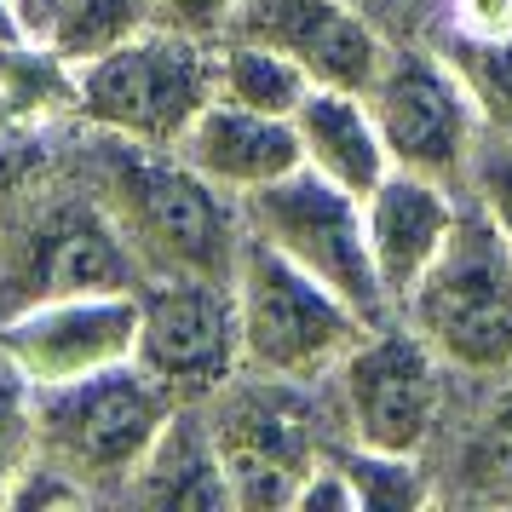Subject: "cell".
Here are the masks:
<instances>
[{
  "instance_id": "obj_1",
  "label": "cell",
  "mask_w": 512,
  "mask_h": 512,
  "mask_svg": "<svg viewBox=\"0 0 512 512\" xmlns=\"http://www.w3.org/2000/svg\"><path fill=\"white\" fill-rule=\"evenodd\" d=\"M70 167L116 219L144 277H231L248 242L242 202L202 179L179 150L116 133H70Z\"/></svg>"
},
{
  "instance_id": "obj_2",
  "label": "cell",
  "mask_w": 512,
  "mask_h": 512,
  "mask_svg": "<svg viewBox=\"0 0 512 512\" xmlns=\"http://www.w3.org/2000/svg\"><path fill=\"white\" fill-rule=\"evenodd\" d=\"M139 282L127 236L81 185L70 150L35 185L0 196V317L75 294H133Z\"/></svg>"
},
{
  "instance_id": "obj_3",
  "label": "cell",
  "mask_w": 512,
  "mask_h": 512,
  "mask_svg": "<svg viewBox=\"0 0 512 512\" xmlns=\"http://www.w3.org/2000/svg\"><path fill=\"white\" fill-rule=\"evenodd\" d=\"M397 317L438 351L461 392L512 380V242L472 196Z\"/></svg>"
},
{
  "instance_id": "obj_4",
  "label": "cell",
  "mask_w": 512,
  "mask_h": 512,
  "mask_svg": "<svg viewBox=\"0 0 512 512\" xmlns=\"http://www.w3.org/2000/svg\"><path fill=\"white\" fill-rule=\"evenodd\" d=\"M208 420L231 472V501L242 512H294L305 472L334 443H346L328 380L242 369L219 397H208Z\"/></svg>"
},
{
  "instance_id": "obj_5",
  "label": "cell",
  "mask_w": 512,
  "mask_h": 512,
  "mask_svg": "<svg viewBox=\"0 0 512 512\" xmlns=\"http://www.w3.org/2000/svg\"><path fill=\"white\" fill-rule=\"evenodd\" d=\"M173 409L179 403L133 357L58 386H35V455L64 466L93 501H121Z\"/></svg>"
},
{
  "instance_id": "obj_6",
  "label": "cell",
  "mask_w": 512,
  "mask_h": 512,
  "mask_svg": "<svg viewBox=\"0 0 512 512\" xmlns=\"http://www.w3.org/2000/svg\"><path fill=\"white\" fill-rule=\"evenodd\" d=\"M213 104V41L150 24L75 70V127L179 150L190 121Z\"/></svg>"
},
{
  "instance_id": "obj_7",
  "label": "cell",
  "mask_w": 512,
  "mask_h": 512,
  "mask_svg": "<svg viewBox=\"0 0 512 512\" xmlns=\"http://www.w3.org/2000/svg\"><path fill=\"white\" fill-rule=\"evenodd\" d=\"M328 397L340 415V438L392 455H432L455 415V374L415 328L392 323L363 328V340L334 363Z\"/></svg>"
},
{
  "instance_id": "obj_8",
  "label": "cell",
  "mask_w": 512,
  "mask_h": 512,
  "mask_svg": "<svg viewBox=\"0 0 512 512\" xmlns=\"http://www.w3.org/2000/svg\"><path fill=\"white\" fill-rule=\"evenodd\" d=\"M231 288H236V317H242V363L259 374L328 380L334 363L369 328L328 282L300 271L277 248H265L259 236L242 242Z\"/></svg>"
},
{
  "instance_id": "obj_9",
  "label": "cell",
  "mask_w": 512,
  "mask_h": 512,
  "mask_svg": "<svg viewBox=\"0 0 512 512\" xmlns=\"http://www.w3.org/2000/svg\"><path fill=\"white\" fill-rule=\"evenodd\" d=\"M242 225L265 248H277L282 259H294L300 271L328 282L369 328L397 317V305L369 254L363 196L328 185L323 173H311V167H294V173H282L277 185L242 196Z\"/></svg>"
},
{
  "instance_id": "obj_10",
  "label": "cell",
  "mask_w": 512,
  "mask_h": 512,
  "mask_svg": "<svg viewBox=\"0 0 512 512\" xmlns=\"http://www.w3.org/2000/svg\"><path fill=\"white\" fill-rule=\"evenodd\" d=\"M363 98H369L392 167H409V173H426L438 185L466 190L472 156L489 139V127L472 87L455 70V58L432 35L426 41H392L386 64Z\"/></svg>"
},
{
  "instance_id": "obj_11",
  "label": "cell",
  "mask_w": 512,
  "mask_h": 512,
  "mask_svg": "<svg viewBox=\"0 0 512 512\" xmlns=\"http://www.w3.org/2000/svg\"><path fill=\"white\" fill-rule=\"evenodd\" d=\"M133 363L173 403H208L225 392L248 369L231 277H144Z\"/></svg>"
},
{
  "instance_id": "obj_12",
  "label": "cell",
  "mask_w": 512,
  "mask_h": 512,
  "mask_svg": "<svg viewBox=\"0 0 512 512\" xmlns=\"http://www.w3.org/2000/svg\"><path fill=\"white\" fill-rule=\"evenodd\" d=\"M225 35H254L288 52L311 75V87H346V93H369L392 52V35L357 0H242Z\"/></svg>"
},
{
  "instance_id": "obj_13",
  "label": "cell",
  "mask_w": 512,
  "mask_h": 512,
  "mask_svg": "<svg viewBox=\"0 0 512 512\" xmlns=\"http://www.w3.org/2000/svg\"><path fill=\"white\" fill-rule=\"evenodd\" d=\"M139 340V288L133 294H75L0 317V346L18 357L35 386L127 363Z\"/></svg>"
},
{
  "instance_id": "obj_14",
  "label": "cell",
  "mask_w": 512,
  "mask_h": 512,
  "mask_svg": "<svg viewBox=\"0 0 512 512\" xmlns=\"http://www.w3.org/2000/svg\"><path fill=\"white\" fill-rule=\"evenodd\" d=\"M466 190L438 185L426 173H409V167H392L380 185L363 196V231H369V254L374 271L386 282L392 305L409 300V288L426 277V265L443 254V242L461 219Z\"/></svg>"
},
{
  "instance_id": "obj_15",
  "label": "cell",
  "mask_w": 512,
  "mask_h": 512,
  "mask_svg": "<svg viewBox=\"0 0 512 512\" xmlns=\"http://www.w3.org/2000/svg\"><path fill=\"white\" fill-rule=\"evenodd\" d=\"M121 507H150V512H225L231 501V472L213 438L208 403H179L162 420V432L150 438L133 484L121 495Z\"/></svg>"
},
{
  "instance_id": "obj_16",
  "label": "cell",
  "mask_w": 512,
  "mask_h": 512,
  "mask_svg": "<svg viewBox=\"0 0 512 512\" xmlns=\"http://www.w3.org/2000/svg\"><path fill=\"white\" fill-rule=\"evenodd\" d=\"M179 156L202 179H213L219 190H231L236 202L265 190V185H277L282 173L305 167L294 121L259 116V110H242V104H225V98H213L208 110L190 121V133L179 139Z\"/></svg>"
},
{
  "instance_id": "obj_17",
  "label": "cell",
  "mask_w": 512,
  "mask_h": 512,
  "mask_svg": "<svg viewBox=\"0 0 512 512\" xmlns=\"http://www.w3.org/2000/svg\"><path fill=\"white\" fill-rule=\"evenodd\" d=\"M432 466L443 501L512 507V380L484 392L455 386V415L432 449Z\"/></svg>"
},
{
  "instance_id": "obj_18",
  "label": "cell",
  "mask_w": 512,
  "mask_h": 512,
  "mask_svg": "<svg viewBox=\"0 0 512 512\" xmlns=\"http://www.w3.org/2000/svg\"><path fill=\"white\" fill-rule=\"evenodd\" d=\"M294 139H300V162L351 196H369L392 173L369 98L346 93V87H311L305 104L294 110Z\"/></svg>"
},
{
  "instance_id": "obj_19",
  "label": "cell",
  "mask_w": 512,
  "mask_h": 512,
  "mask_svg": "<svg viewBox=\"0 0 512 512\" xmlns=\"http://www.w3.org/2000/svg\"><path fill=\"white\" fill-rule=\"evenodd\" d=\"M0 127L24 133L75 127V64L41 35L0 41Z\"/></svg>"
},
{
  "instance_id": "obj_20",
  "label": "cell",
  "mask_w": 512,
  "mask_h": 512,
  "mask_svg": "<svg viewBox=\"0 0 512 512\" xmlns=\"http://www.w3.org/2000/svg\"><path fill=\"white\" fill-rule=\"evenodd\" d=\"M311 75L288 58V52L265 47L254 35H219L213 41V98L259 110V116H288L305 104Z\"/></svg>"
},
{
  "instance_id": "obj_21",
  "label": "cell",
  "mask_w": 512,
  "mask_h": 512,
  "mask_svg": "<svg viewBox=\"0 0 512 512\" xmlns=\"http://www.w3.org/2000/svg\"><path fill=\"white\" fill-rule=\"evenodd\" d=\"M334 461L346 472L357 512H415L443 501L432 455H392V449H363V443H334Z\"/></svg>"
},
{
  "instance_id": "obj_22",
  "label": "cell",
  "mask_w": 512,
  "mask_h": 512,
  "mask_svg": "<svg viewBox=\"0 0 512 512\" xmlns=\"http://www.w3.org/2000/svg\"><path fill=\"white\" fill-rule=\"evenodd\" d=\"M156 24V0H47L41 12V41L70 58L75 70L93 64L121 41H133Z\"/></svg>"
},
{
  "instance_id": "obj_23",
  "label": "cell",
  "mask_w": 512,
  "mask_h": 512,
  "mask_svg": "<svg viewBox=\"0 0 512 512\" xmlns=\"http://www.w3.org/2000/svg\"><path fill=\"white\" fill-rule=\"evenodd\" d=\"M438 47L455 58L461 81L472 87L484 127L512 139V35L507 41H466V35H438Z\"/></svg>"
},
{
  "instance_id": "obj_24",
  "label": "cell",
  "mask_w": 512,
  "mask_h": 512,
  "mask_svg": "<svg viewBox=\"0 0 512 512\" xmlns=\"http://www.w3.org/2000/svg\"><path fill=\"white\" fill-rule=\"evenodd\" d=\"M35 455V380L18 369V357L0 346V507L12 478Z\"/></svg>"
},
{
  "instance_id": "obj_25",
  "label": "cell",
  "mask_w": 512,
  "mask_h": 512,
  "mask_svg": "<svg viewBox=\"0 0 512 512\" xmlns=\"http://www.w3.org/2000/svg\"><path fill=\"white\" fill-rule=\"evenodd\" d=\"M466 196L501 225V236L512 242V139L489 133L472 156V173H466Z\"/></svg>"
},
{
  "instance_id": "obj_26",
  "label": "cell",
  "mask_w": 512,
  "mask_h": 512,
  "mask_svg": "<svg viewBox=\"0 0 512 512\" xmlns=\"http://www.w3.org/2000/svg\"><path fill=\"white\" fill-rule=\"evenodd\" d=\"M6 507H24V512H47V507H93V495L75 484L64 466H52L47 455H29V466L12 478L6 489Z\"/></svg>"
},
{
  "instance_id": "obj_27",
  "label": "cell",
  "mask_w": 512,
  "mask_h": 512,
  "mask_svg": "<svg viewBox=\"0 0 512 512\" xmlns=\"http://www.w3.org/2000/svg\"><path fill=\"white\" fill-rule=\"evenodd\" d=\"M443 35L507 41L512 35V0H443Z\"/></svg>"
},
{
  "instance_id": "obj_28",
  "label": "cell",
  "mask_w": 512,
  "mask_h": 512,
  "mask_svg": "<svg viewBox=\"0 0 512 512\" xmlns=\"http://www.w3.org/2000/svg\"><path fill=\"white\" fill-rule=\"evenodd\" d=\"M236 6H242V0H156V24L190 29V35H208V41H219V35L231 29Z\"/></svg>"
},
{
  "instance_id": "obj_29",
  "label": "cell",
  "mask_w": 512,
  "mask_h": 512,
  "mask_svg": "<svg viewBox=\"0 0 512 512\" xmlns=\"http://www.w3.org/2000/svg\"><path fill=\"white\" fill-rule=\"evenodd\" d=\"M294 512H357V501H351V484L346 472H340V461H334V449H328L323 461L305 472L300 495H294Z\"/></svg>"
},
{
  "instance_id": "obj_30",
  "label": "cell",
  "mask_w": 512,
  "mask_h": 512,
  "mask_svg": "<svg viewBox=\"0 0 512 512\" xmlns=\"http://www.w3.org/2000/svg\"><path fill=\"white\" fill-rule=\"evenodd\" d=\"M18 35H35L24 0H0V41H18Z\"/></svg>"
},
{
  "instance_id": "obj_31",
  "label": "cell",
  "mask_w": 512,
  "mask_h": 512,
  "mask_svg": "<svg viewBox=\"0 0 512 512\" xmlns=\"http://www.w3.org/2000/svg\"><path fill=\"white\" fill-rule=\"evenodd\" d=\"M24 12H29V29H41V0H24Z\"/></svg>"
},
{
  "instance_id": "obj_32",
  "label": "cell",
  "mask_w": 512,
  "mask_h": 512,
  "mask_svg": "<svg viewBox=\"0 0 512 512\" xmlns=\"http://www.w3.org/2000/svg\"><path fill=\"white\" fill-rule=\"evenodd\" d=\"M41 12H47V0H41ZM35 35H41V29H35Z\"/></svg>"
}]
</instances>
